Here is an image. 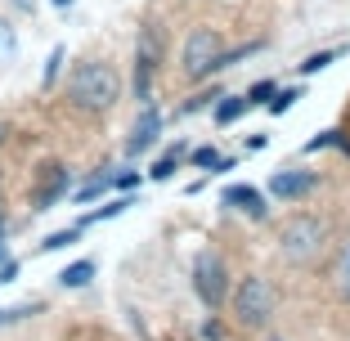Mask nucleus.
Instances as JSON below:
<instances>
[{
    "mask_svg": "<svg viewBox=\"0 0 350 341\" xmlns=\"http://www.w3.org/2000/svg\"><path fill=\"white\" fill-rule=\"evenodd\" d=\"M68 99H72L77 113H108V108L122 99V77L113 72V63H99V59H85L72 68L68 77Z\"/></svg>",
    "mask_w": 350,
    "mask_h": 341,
    "instance_id": "obj_1",
    "label": "nucleus"
},
{
    "mask_svg": "<svg viewBox=\"0 0 350 341\" xmlns=\"http://www.w3.org/2000/svg\"><path fill=\"white\" fill-rule=\"evenodd\" d=\"M323 243H328V220H319V216H292L283 225V234H278V251L292 265L314 260L323 251Z\"/></svg>",
    "mask_w": 350,
    "mask_h": 341,
    "instance_id": "obj_2",
    "label": "nucleus"
},
{
    "mask_svg": "<svg viewBox=\"0 0 350 341\" xmlns=\"http://www.w3.org/2000/svg\"><path fill=\"white\" fill-rule=\"evenodd\" d=\"M166 50V36L157 23H148L139 31V45H135V99L139 104H153V77H157V63H162Z\"/></svg>",
    "mask_w": 350,
    "mask_h": 341,
    "instance_id": "obj_3",
    "label": "nucleus"
},
{
    "mask_svg": "<svg viewBox=\"0 0 350 341\" xmlns=\"http://www.w3.org/2000/svg\"><path fill=\"white\" fill-rule=\"evenodd\" d=\"M274 305H278V297H274V288H269L265 279H243V283H238L234 319L243 323V328H265L269 314H274Z\"/></svg>",
    "mask_w": 350,
    "mask_h": 341,
    "instance_id": "obj_4",
    "label": "nucleus"
},
{
    "mask_svg": "<svg viewBox=\"0 0 350 341\" xmlns=\"http://www.w3.org/2000/svg\"><path fill=\"white\" fill-rule=\"evenodd\" d=\"M193 288H198V297H202V305L216 314L229 301V269H225V260L211 256V251H202V256L193 260Z\"/></svg>",
    "mask_w": 350,
    "mask_h": 341,
    "instance_id": "obj_5",
    "label": "nucleus"
},
{
    "mask_svg": "<svg viewBox=\"0 0 350 341\" xmlns=\"http://www.w3.org/2000/svg\"><path fill=\"white\" fill-rule=\"evenodd\" d=\"M220 50H225V41H220L216 27H193L185 41V77H211V63L220 59Z\"/></svg>",
    "mask_w": 350,
    "mask_h": 341,
    "instance_id": "obj_6",
    "label": "nucleus"
},
{
    "mask_svg": "<svg viewBox=\"0 0 350 341\" xmlns=\"http://www.w3.org/2000/svg\"><path fill=\"white\" fill-rule=\"evenodd\" d=\"M314 185H319L314 171H274V180H269V197H278V202H301V197L314 193Z\"/></svg>",
    "mask_w": 350,
    "mask_h": 341,
    "instance_id": "obj_7",
    "label": "nucleus"
},
{
    "mask_svg": "<svg viewBox=\"0 0 350 341\" xmlns=\"http://www.w3.org/2000/svg\"><path fill=\"white\" fill-rule=\"evenodd\" d=\"M157 135H162V113H157L153 104H144V113H139V122H135L131 139H126V153H131V157L148 153V148L157 144Z\"/></svg>",
    "mask_w": 350,
    "mask_h": 341,
    "instance_id": "obj_8",
    "label": "nucleus"
},
{
    "mask_svg": "<svg viewBox=\"0 0 350 341\" xmlns=\"http://www.w3.org/2000/svg\"><path fill=\"white\" fill-rule=\"evenodd\" d=\"M68 189H72V171L68 166H45V185L36 193V211L59 207V197H68Z\"/></svg>",
    "mask_w": 350,
    "mask_h": 341,
    "instance_id": "obj_9",
    "label": "nucleus"
},
{
    "mask_svg": "<svg viewBox=\"0 0 350 341\" xmlns=\"http://www.w3.org/2000/svg\"><path fill=\"white\" fill-rule=\"evenodd\" d=\"M220 202H225V207L247 211L252 220H265V211H269V207H265V193H260V189H252V185H229Z\"/></svg>",
    "mask_w": 350,
    "mask_h": 341,
    "instance_id": "obj_10",
    "label": "nucleus"
},
{
    "mask_svg": "<svg viewBox=\"0 0 350 341\" xmlns=\"http://www.w3.org/2000/svg\"><path fill=\"white\" fill-rule=\"evenodd\" d=\"M94 279V260H72V265L59 274V283L63 288H85V283Z\"/></svg>",
    "mask_w": 350,
    "mask_h": 341,
    "instance_id": "obj_11",
    "label": "nucleus"
},
{
    "mask_svg": "<svg viewBox=\"0 0 350 341\" xmlns=\"http://www.w3.org/2000/svg\"><path fill=\"white\" fill-rule=\"evenodd\" d=\"M243 113H247V94H225V104L216 108V122L229 126V122H238Z\"/></svg>",
    "mask_w": 350,
    "mask_h": 341,
    "instance_id": "obj_12",
    "label": "nucleus"
},
{
    "mask_svg": "<svg viewBox=\"0 0 350 341\" xmlns=\"http://www.w3.org/2000/svg\"><path fill=\"white\" fill-rule=\"evenodd\" d=\"M297 99H301V85H288V90H274V99H269V113L274 117H283V113H292V108H297Z\"/></svg>",
    "mask_w": 350,
    "mask_h": 341,
    "instance_id": "obj_13",
    "label": "nucleus"
},
{
    "mask_svg": "<svg viewBox=\"0 0 350 341\" xmlns=\"http://www.w3.org/2000/svg\"><path fill=\"white\" fill-rule=\"evenodd\" d=\"M319 148H341V153H350V139H341V131H323V135H314V139H306V153H319Z\"/></svg>",
    "mask_w": 350,
    "mask_h": 341,
    "instance_id": "obj_14",
    "label": "nucleus"
},
{
    "mask_svg": "<svg viewBox=\"0 0 350 341\" xmlns=\"http://www.w3.org/2000/svg\"><path fill=\"white\" fill-rule=\"evenodd\" d=\"M126 207H135V202H131V197H117V202H108V207H99V211H90V216H85L81 220V229L85 225H103V220H113V216H122V211Z\"/></svg>",
    "mask_w": 350,
    "mask_h": 341,
    "instance_id": "obj_15",
    "label": "nucleus"
},
{
    "mask_svg": "<svg viewBox=\"0 0 350 341\" xmlns=\"http://www.w3.org/2000/svg\"><path fill=\"white\" fill-rule=\"evenodd\" d=\"M180 153H185L180 144H175L171 153H162V157H157V166L148 171V176H153V180H171V176H175V166H180Z\"/></svg>",
    "mask_w": 350,
    "mask_h": 341,
    "instance_id": "obj_16",
    "label": "nucleus"
},
{
    "mask_svg": "<svg viewBox=\"0 0 350 341\" xmlns=\"http://www.w3.org/2000/svg\"><path fill=\"white\" fill-rule=\"evenodd\" d=\"M14 54H18V31L0 18V63H14Z\"/></svg>",
    "mask_w": 350,
    "mask_h": 341,
    "instance_id": "obj_17",
    "label": "nucleus"
},
{
    "mask_svg": "<svg viewBox=\"0 0 350 341\" xmlns=\"http://www.w3.org/2000/svg\"><path fill=\"white\" fill-rule=\"evenodd\" d=\"M77 238H81V225H72V229H59V234H50L41 243V251H59V247H72Z\"/></svg>",
    "mask_w": 350,
    "mask_h": 341,
    "instance_id": "obj_18",
    "label": "nucleus"
},
{
    "mask_svg": "<svg viewBox=\"0 0 350 341\" xmlns=\"http://www.w3.org/2000/svg\"><path fill=\"white\" fill-rule=\"evenodd\" d=\"M341 50H319V54H310L306 63H301V77H314V72H323V68H328L332 59H337Z\"/></svg>",
    "mask_w": 350,
    "mask_h": 341,
    "instance_id": "obj_19",
    "label": "nucleus"
},
{
    "mask_svg": "<svg viewBox=\"0 0 350 341\" xmlns=\"http://www.w3.org/2000/svg\"><path fill=\"white\" fill-rule=\"evenodd\" d=\"M269 99H274V81H256L247 90V108H256V104H269Z\"/></svg>",
    "mask_w": 350,
    "mask_h": 341,
    "instance_id": "obj_20",
    "label": "nucleus"
},
{
    "mask_svg": "<svg viewBox=\"0 0 350 341\" xmlns=\"http://www.w3.org/2000/svg\"><path fill=\"white\" fill-rule=\"evenodd\" d=\"M216 99H225V94H220V90H206V94H193V99H189V104L180 108V117H185V113H198V108H206V104H216Z\"/></svg>",
    "mask_w": 350,
    "mask_h": 341,
    "instance_id": "obj_21",
    "label": "nucleus"
},
{
    "mask_svg": "<svg viewBox=\"0 0 350 341\" xmlns=\"http://www.w3.org/2000/svg\"><path fill=\"white\" fill-rule=\"evenodd\" d=\"M41 305H10V310H0V328L5 323H18V319H27V314H36Z\"/></svg>",
    "mask_w": 350,
    "mask_h": 341,
    "instance_id": "obj_22",
    "label": "nucleus"
},
{
    "mask_svg": "<svg viewBox=\"0 0 350 341\" xmlns=\"http://www.w3.org/2000/svg\"><path fill=\"white\" fill-rule=\"evenodd\" d=\"M59 68H63V45H54V50H50V63H45V85H54Z\"/></svg>",
    "mask_w": 350,
    "mask_h": 341,
    "instance_id": "obj_23",
    "label": "nucleus"
},
{
    "mask_svg": "<svg viewBox=\"0 0 350 341\" xmlns=\"http://www.w3.org/2000/svg\"><path fill=\"white\" fill-rule=\"evenodd\" d=\"M337 283H341V292L350 297V247L341 251V260H337Z\"/></svg>",
    "mask_w": 350,
    "mask_h": 341,
    "instance_id": "obj_24",
    "label": "nucleus"
},
{
    "mask_svg": "<svg viewBox=\"0 0 350 341\" xmlns=\"http://www.w3.org/2000/svg\"><path fill=\"white\" fill-rule=\"evenodd\" d=\"M220 162V153L211 144H202V148H193V166H216Z\"/></svg>",
    "mask_w": 350,
    "mask_h": 341,
    "instance_id": "obj_25",
    "label": "nucleus"
},
{
    "mask_svg": "<svg viewBox=\"0 0 350 341\" xmlns=\"http://www.w3.org/2000/svg\"><path fill=\"white\" fill-rule=\"evenodd\" d=\"M103 189H108V180H94V185H85L81 193H77V202H90V197H99Z\"/></svg>",
    "mask_w": 350,
    "mask_h": 341,
    "instance_id": "obj_26",
    "label": "nucleus"
},
{
    "mask_svg": "<svg viewBox=\"0 0 350 341\" xmlns=\"http://www.w3.org/2000/svg\"><path fill=\"white\" fill-rule=\"evenodd\" d=\"M139 185V176H135V171H126V176H117V189H135Z\"/></svg>",
    "mask_w": 350,
    "mask_h": 341,
    "instance_id": "obj_27",
    "label": "nucleus"
},
{
    "mask_svg": "<svg viewBox=\"0 0 350 341\" xmlns=\"http://www.w3.org/2000/svg\"><path fill=\"white\" fill-rule=\"evenodd\" d=\"M54 5H59V10H68V5H72V0H54Z\"/></svg>",
    "mask_w": 350,
    "mask_h": 341,
    "instance_id": "obj_28",
    "label": "nucleus"
},
{
    "mask_svg": "<svg viewBox=\"0 0 350 341\" xmlns=\"http://www.w3.org/2000/svg\"><path fill=\"white\" fill-rule=\"evenodd\" d=\"M14 5H18V10H27V5H31V0H14Z\"/></svg>",
    "mask_w": 350,
    "mask_h": 341,
    "instance_id": "obj_29",
    "label": "nucleus"
}]
</instances>
